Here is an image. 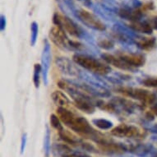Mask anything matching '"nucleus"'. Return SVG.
Masks as SVG:
<instances>
[{
	"mask_svg": "<svg viewBox=\"0 0 157 157\" xmlns=\"http://www.w3.org/2000/svg\"><path fill=\"white\" fill-rule=\"evenodd\" d=\"M56 114L65 126L81 136L90 138L96 132V130L93 128L87 119L77 115L67 108H58Z\"/></svg>",
	"mask_w": 157,
	"mask_h": 157,
	"instance_id": "1",
	"label": "nucleus"
},
{
	"mask_svg": "<svg viewBox=\"0 0 157 157\" xmlns=\"http://www.w3.org/2000/svg\"><path fill=\"white\" fill-rule=\"evenodd\" d=\"M75 63L84 69L96 75L106 76L111 72V67L105 62L95 59L94 57L83 54H75L72 57Z\"/></svg>",
	"mask_w": 157,
	"mask_h": 157,
	"instance_id": "2",
	"label": "nucleus"
},
{
	"mask_svg": "<svg viewBox=\"0 0 157 157\" xmlns=\"http://www.w3.org/2000/svg\"><path fill=\"white\" fill-rule=\"evenodd\" d=\"M117 92L120 93L124 96L132 98L134 100L139 101L142 103L151 105L155 101V95L149 90L142 88H133L128 86H119L116 89Z\"/></svg>",
	"mask_w": 157,
	"mask_h": 157,
	"instance_id": "3",
	"label": "nucleus"
},
{
	"mask_svg": "<svg viewBox=\"0 0 157 157\" xmlns=\"http://www.w3.org/2000/svg\"><path fill=\"white\" fill-rule=\"evenodd\" d=\"M112 136L120 138H142L146 136V132L143 130L140 129L138 127L130 125V124H121L118 126L114 127L110 131Z\"/></svg>",
	"mask_w": 157,
	"mask_h": 157,
	"instance_id": "4",
	"label": "nucleus"
},
{
	"mask_svg": "<svg viewBox=\"0 0 157 157\" xmlns=\"http://www.w3.org/2000/svg\"><path fill=\"white\" fill-rule=\"evenodd\" d=\"M53 23L54 24V26L62 27L66 32H67L70 36L73 37L81 38L82 36L83 32L82 28L79 27L72 19H70L67 17L61 16L59 13H54L53 17Z\"/></svg>",
	"mask_w": 157,
	"mask_h": 157,
	"instance_id": "5",
	"label": "nucleus"
},
{
	"mask_svg": "<svg viewBox=\"0 0 157 157\" xmlns=\"http://www.w3.org/2000/svg\"><path fill=\"white\" fill-rule=\"evenodd\" d=\"M77 17L78 19L88 27L95 30V31H105V25L93 13H90L84 9H80L77 12Z\"/></svg>",
	"mask_w": 157,
	"mask_h": 157,
	"instance_id": "6",
	"label": "nucleus"
},
{
	"mask_svg": "<svg viewBox=\"0 0 157 157\" xmlns=\"http://www.w3.org/2000/svg\"><path fill=\"white\" fill-rule=\"evenodd\" d=\"M49 39L57 47L62 49L71 50L70 48V40L66 35V32L62 27L54 26L50 29L49 34Z\"/></svg>",
	"mask_w": 157,
	"mask_h": 157,
	"instance_id": "7",
	"label": "nucleus"
},
{
	"mask_svg": "<svg viewBox=\"0 0 157 157\" xmlns=\"http://www.w3.org/2000/svg\"><path fill=\"white\" fill-rule=\"evenodd\" d=\"M51 63V47L48 40H44V47L41 54V68L42 78L44 85H48L49 82V72Z\"/></svg>",
	"mask_w": 157,
	"mask_h": 157,
	"instance_id": "8",
	"label": "nucleus"
},
{
	"mask_svg": "<svg viewBox=\"0 0 157 157\" xmlns=\"http://www.w3.org/2000/svg\"><path fill=\"white\" fill-rule=\"evenodd\" d=\"M57 67L59 68L63 74L70 76V77H77L80 74V71L76 66V63L66 57H58L55 59Z\"/></svg>",
	"mask_w": 157,
	"mask_h": 157,
	"instance_id": "9",
	"label": "nucleus"
},
{
	"mask_svg": "<svg viewBox=\"0 0 157 157\" xmlns=\"http://www.w3.org/2000/svg\"><path fill=\"white\" fill-rule=\"evenodd\" d=\"M128 66L133 68L143 67L146 63V57L142 54L124 53L121 52L117 54Z\"/></svg>",
	"mask_w": 157,
	"mask_h": 157,
	"instance_id": "10",
	"label": "nucleus"
},
{
	"mask_svg": "<svg viewBox=\"0 0 157 157\" xmlns=\"http://www.w3.org/2000/svg\"><path fill=\"white\" fill-rule=\"evenodd\" d=\"M74 106L77 109H79L82 112L87 114H92L95 111V104L92 102V98L90 96H86V97L80 98L75 100Z\"/></svg>",
	"mask_w": 157,
	"mask_h": 157,
	"instance_id": "11",
	"label": "nucleus"
},
{
	"mask_svg": "<svg viewBox=\"0 0 157 157\" xmlns=\"http://www.w3.org/2000/svg\"><path fill=\"white\" fill-rule=\"evenodd\" d=\"M101 58L104 60V62H105L107 64L112 65L119 69L124 70V71L132 70V68L128 66L118 55H113V54H109V53H104L101 54Z\"/></svg>",
	"mask_w": 157,
	"mask_h": 157,
	"instance_id": "12",
	"label": "nucleus"
},
{
	"mask_svg": "<svg viewBox=\"0 0 157 157\" xmlns=\"http://www.w3.org/2000/svg\"><path fill=\"white\" fill-rule=\"evenodd\" d=\"M118 14L120 17L130 21V22L140 21L143 17V12L140 8H136V9L121 8L119 9Z\"/></svg>",
	"mask_w": 157,
	"mask_h": 157,
	"instance_id": "13",
	"label": "nucleus"
},
{
	"mask_svg": "<svg viewBox=\"0 0 157 157\" xmlns=\"http://www.w3.org/2000/svg\"><path fill=\"white\" fill-rule=\"evenodd\" d=\"M51 99L58 108H67L70 105L69 98L61 90H54L51 94Z\"/></svg>",
	"mask_w": 157,
	"mask_h": 157,
	"instance_id": "14",
	"label": "nucleus"
},
{
	"mask_svg": "<svg viewBox=\"0 0 157 157\" xmlns=\"http://www.w3.org/2000/svg\"><path fill=\"white\" fill-rule=\"evenodd\" d=\"M59 135L61 140H63L65 143L73 146V147H80L82 140L79 139L77 136H75L74 134H72L69 131L65 130L63 128V130L59 132Z\"/></svg>",
	"mask_w": 157,
	"mask_h": 157,
	"instance_id": "15",
	"label": "nucleus"
},
{
	"mask_svg": "<svg viewBox=\"0 0 157 157\" xmlns=\"http://www.w3.org/2000/svg\"><path fill=\"white\" fill-rule=\"evenodd\" d=\"M129 26L132 30H133L136 32H140L142 34H147V35H151L153 32V27L152 25L147 22V21H135V22H131L129 24Z\"/></svg>",
	"mask_w": 157,
	"mask_h": 157,
	"instance_id": "16",
	"label": "nucleus"
},
{
	"mask_svg": "<svg viewBox=\"0 0 157 157\" xmlns=\"http://www.w3.org/2000/svg\"><path fill=\"white\" fill-rule=\"evenodd\" d=\"M112 102L114 104V105L116 107L119 106L122 109V110H124V112H127L128 113H132L134 109H135V107H136L135 104L132 103L131 101L122 97H116L114 100H113Z\"/></svg>",
	"mask_w": 157,
	"mask_h": 157,
	"instance_id": "17",
	"label": "nucleus"
},
{
	"mask_svg": "<svg viewBox=\"0 0 157 157\" xmlns=\"http://www.w3.org/2000/svg\"><path fill=\"white\" fill-rule=\"evenodd\" d=\"M136 44L139 49L149 51L156 46V40L155 37H142L136 40Z\"/></svg>",
	"mask_w": 157,
	"mask_h": 157,
	"instance_id": "18",
	"label": "nucleus"
},
{
	"mask_svg": "<svg viewBox=\"0 0 157 157\" xmlns=\"http://www.w3.org/2000/svg\"><path fill=\"white\" fill-rule=\"evenodd\" d=\"M53 153L55 156L63 157V155L69 154L73 150H72L68 146L65 144H55L52 147Z\"/></svg>",
	"mask_w": 157,
	"mask_h": 157,
	"instance_id": "19",
	"label": "nucleus"
},
{
	"mask_svg": "<svg viewBox=\"0 0 157 157\" xmlns=\"http://www.w3.org/2000/svg\"><path fill=\"white\" fill-rule=\"evenodd\" d=\"M92 124L101 130H109L113 128V122L109 121L105 119H95L92 120Z\"/></svg>",
	"mask_w": 157,
	"mask_h": 157,
	"instance_id": "20",
	"label": "nucleus"
},
{
	"mask_svg": "<svg viewBox=\"0 0 157 157\" xmlns=\"http://www.w3.org/2000/svg\"><path fill=\"white\" fill-rule=\"evenodd\" d=\"M40 76H42V68L41 65L39 63H36L34 65L33 72V83L35 87L38 89L40 84Z\"/></svg>",
	"mask_w": 157,
	"mask_h": 157,
	"instance_id": "21",
	"label": "nucleus"
},
{
	"mask_svg": "<svg viewBox=\"0 0 157 157\" xmlns=\"http://www.w3.org/2000/svg\"><path fill=\"white\" fill-rule=\"evenodd\" d=\"M51 151V142H50V131L48 127H46L45 133L44 136V153L46 157L49 156Z\"/></svg>",
	"mask_w": 157,
	"mask_h": 157,
	"instance_id": "22",
	"label": "nucleus"
},
{
	"mask_svg": "<svg viewBox=\"0 0 157 157\" xmlns=\"http://www.w3.org/2000/svg\"><path fill=\"white\" fill-rule=\"evenodd\" d=\"M49 122H50V124L51 126L54 128V129H56L57 131L59 132L61 130L63 129V123L61 122L60 119L58 117L57 114L55 113H52L50 117H49Z\"/></svg>",
	"mask_w": 157,
	"mask_h": 157,
	"instance_id": "23",
	"label": "nucleus"
},
{
	"mask_svg": "<svg viewBox=\"0 0 157 157\" xmlns=\"http://www.w3.org/2000/svg\"><path fill=\"white\" fill-rule=\"evenodd\" d=\"M31 46H35L37 41V38H38V32H39V27L38 24L36 23V21H33L31 25Z\"/></svg>",
	"mask_w": 157,
	"mask_h": 157,
	"instance_id": "24",
	"label": "nucleus"
},
{
	"mask_svg": "<svg viewBox=\"0 0 157 157\" xmlns=\"http://www.w3.org/2000/svg\"><path fill=\"white\" fill-rule=\"evenodd\" d=\"M97 45L101 49L109 50L114 47V43L113 40H111L109 39H101L97 42Z\"/></svg>",
	"mask_w": 157,
	"mask_h": 157,
	"instance_id": "25",
	"label": "nucleus"
},
{
	"mask_svg": "<svg viewBox=\"0 0 157 157\" xmlns=\"http://www.w3.org/2000/svg\"><path fill=\"white\" fill-rule=\"evenodd\" d=\"M143 85L147 87H157V77H149L142 82Z\"/></svg>",
	"mask_w": 157,
	"mask_h": 157,
	"instance_id": "26",
	"label": "nucleus"
},
{
	"mask_svg": "<svg viewBox=\"0 0 157 157\" xmlns=\"http://www.w3.org/2000/svg\"><path fill=\"white\" fill-rule=\"evenodd\" d=\"M63 157H90L87 155H86L85 153H82L81 151H72V152H70L69 154L63 155Z\"/></svg>",
	"mask_w": 157,
	"mask_h": 157,
	"instance_id": "27",
	"label": "nucleus"
},
{
	"mask_svg": "<svg viewBox=\"0 0 157 157\" xmlns=\"http://www.w3.org/2000/svg\"><path fill=\"white\" fill-rule=\"evenodd\" d=\"M26 142H27V135H26V133H23L22 136H21V148H20L21 154H23L24 151H25V149H26Z\"/></svg>",
	"mask_w": 157,
	"mask_h": 157,
	"instance_id": "28",
	"label": "nucleus"
},
{
	"mask_svg": "<svg viewBox=\"0 0 157 157\" xmlns=\"http://www.w3.org/2000/svg\"><path fill=\"white\" fill-rule=\"evenodd\" d=\"M6 27V17L4 15H1V17H0V28H1V31H3L5 30Z\"/></svg>",
	"mask_w": 157,
	"mask_h": 157,
	"instance_id": "29",
	"label": "nucleus"
},
{
	"mask_svg": "<svg viewBox=\"0 0 157 157\" xmlns=\"http://www.w3.org/2000/svg\"><path fill=\"white\" fill-rule=\"evenodd\" d=\"M78 1H80L81 3L86 6V7H88V8H90L91 6V1L90 0H78Z\"/></svg>",
	"mask_w": 157,
	"mask_h": 157,
	"instance_id": "30",
	"label": "nucleus"
},
{
	"mask_svg": "<svg viewBox=\"0 0 157 157\" xmlns=\"http://www.w3.org/2000/svg\"><path fill=\"white\" fill-rule=\"evenodd\" d=\"M152 27L155 30H157V17L154 18V20H153V22H152Z\"/></svg>",
	"mask_w": 157,
	"mask_h": 157,
	"instance_id": "31",
	"label": "nucleus"
},
{
	"mask_svg": "<svg viewBox=\"0 0 157 157\" xmlns=\"http://www.w3.org/2000/svg\"><path fill=\"white\" fill-rule=\"evenodd\" d=\"M151 112L154 113L155 115L157 116V104L155 105H154L153 107L151 108Z\"/></svg>",
	"mask_w": 157,
	"mask_h": 157,
	"instance_id": "32",
	"label": "nucleus"
},
{
	"mask_svg": "<svg viewBox=\"0 0 157 157\" xmlns=\"http://www.w3.org/2000/svg\"><path fill=\"white\" fill-rule=\"evenodd\" d=\"M118 157H137V155H136V156H135V155H134V156H133V155H132V156H118ZM138 157H139V156H138Z\"/></svg>",
	"mask_w": 157,
	"mask_h": 157,
	"instance_id": "33",
	"label": "nucleus"
},
{
	"mask_svg": "<svg viewBox=\"0 0 157 157\" xmlns=\"http://www.w3.org/2000/svg\"><path fill=\"white\" fill-rule=\"evenodd\" d=\"M155 157H157V153H156V154H155Z\"/></svg>",
	"mask_w": 157,
	"mask_h": 157,
	"instance_id": "34",
	"label": "nucleus"
}]
</instances>
